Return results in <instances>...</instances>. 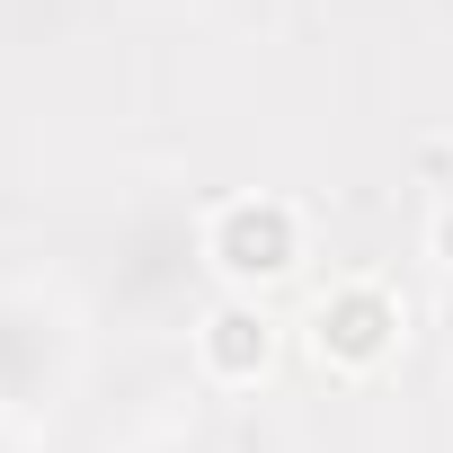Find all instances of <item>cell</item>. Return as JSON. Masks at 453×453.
Here are the masks:
<instances>
[{
  "label": "cell",
  "mask_w": 453,
  "mask_h": 453,
  "mask_svg": "<svg viewBox=\"0 0 453 453\" xmlns=\"http://www.w3.org/2000/svg\"><path fill=\"white\" fill-rule=\"evenodd\" d=\"M303 258V213L285 196H222L204 213V267L232 294H267L276 276H294Z\"/></svg>",
  "instance_id": "obj_1"
},
{
  "label": "cell",
  "mask_w": 453,
  "mask_h": 453,
  "mask_svg": "<svg viewBox=\"0 0 453 453\" xmlns=\"http://www.w3.org/2000/svg\"><path fill=\"white\" fill-rule=\"evenodd\" d=\"M400 329H409V311H400V294L373 285V276H347V285H329V294L311 303V356L338 365V373H373V365H391Z\"/></svg>",
  "instance_id": "obj_2"
},
{
  "label": "cell",
  "mask_w": 453,
  "mask_h": 453,
  "mask_svg": "<svg viewBox=\"0 0 453 453\" xmlns=\"http://www.w3.org/2000/svg\"><path fill=\"white\" fill-rule=\"evenodd\" d=\"M196 365L213 373V382H258L267 365H276V320H267V303L258 294H222L204 320H196Z\"/></svg>",
  "instance_id": "obj_3"
}]
</instances>
